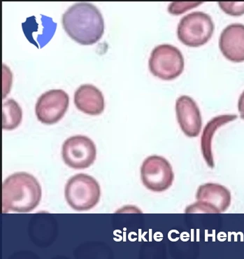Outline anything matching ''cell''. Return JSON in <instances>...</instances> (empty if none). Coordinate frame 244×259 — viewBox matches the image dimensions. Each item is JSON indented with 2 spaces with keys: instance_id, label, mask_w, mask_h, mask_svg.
<instances>
[{
  "instance_id": "6da1fadb",
  "label": "cell",
  "mask_w": 244,
  "mask_h": 259,
  "mask_svg": "<svg viewBox=\"0 0 244 259\" xmlns=\"http://www.w3.org/2000/svg\"><path fill=\"white\" fill-rule=\"evenodd\" d=\"M64 30L70 37L82 45L97 42L105 32V21L99 9L87 3L72 5L62 18Z\"/></svg>"
},
{
  "instance_id": "7a4b0ae2",
  "label": "cell",
  "mask_w": 244,
  "mask_h": 259,
  "mask_svg": "<svg viewBox=\"0 0 244 259\" xmlns=\"http://www.w3.org/2000/svg\"><path fill=\"white\" fill-rule=\"evenodd\" d=\"M41 196V186L33 175L14 173L3 182V212H30L39 205Z\"/></svg>"
},
{
  "instance_id": "3957f363",
  "label": "cell",
  "mask_w": 244,
  "mask_h": 259,
  "mask_svg": "<svg viewBox=\"0 0 244 259\" xmlns=\"http://www.w3.org/2000/svg\"><path fill=\"white\" fill-rule=\"evenodd\" d=\"M65 199L68 205L76 211H87L97 205L101 196L99 183L86 174H77L67 182Z\"/></svg>"
},
{
  "instance_id": "277c9868",
  "label": "cell",
  "mask_w": 244,
  "mask_h": 259,
  "mask_svg": "<svg viewBox=\"0 0 244 259\" xmlns=\"http://www.w3.org/2000/svg\"><path fill=\"white\" fill-rule=\"evenodd\" d=\"M149 67L153 75L165 81H171L181 75L185 61L179 49L165 44L157 46L152 51Z\"/></svg>"
},
{
  "instance_id": "5b68a950",
  "label": "cell",
  "mask_w": 244,
  "mask_h": 259,
  "mask_svg": "<svg viewBox=\"0 0 244 259\" xmlns=\"http://www.w3.org/2000/svg\"><path fill=\"white\" fill-rule=\"evenodd\" d=\"M212 18L204 12H196L182 18L177 27L178 39L189 47H200L210 40L214 32Z\"/></svg>"
},
{
  "instance_id": "8992f818",
  "label": "cell",
  "mask_w": 244,
  "mask_h": 259,
  "mask_svg": "<svg viewBox=\"0 0 244 259\" xmlns=\"http://www.w3.org/2000/svg\"><path fill=\"white\" fill-rule=\"evenodd\" d=\"M197 202L187 207L185 213L225 212L231 205L230 191L220 184L207 183L198 188Z\"/></svg>"
},
{
  "instance_id": "52a82bcc",
  "label": "cell",
  "mask_w": 244,
  "mask_h": 259,
  "mask_svg": "<svg viewBox=\"0 0 244 259\" xmlns=\"http://www.w3.org/2000/svg\"><path fill=\"white\" fill-rule=\"evenodd\" d=\"M142 183L154 192H163L171 187L174 180L172 166L168 160L160 156L145 158L141 167Z\"/></svg>"
},
{
  "instance_id": "ba28073f",
  "label": "cell",
  "mask_w": 244,
  "mask_h": 259,
  "mask_svg": "<svg viewBox=\"0 0 244 259\" xmlns=\"http://www.w3.org/2000/svg\"><path fill=\"white\" fill-rule=\"evenodd\" d=\"M96 156V146L86 136L71 137L65 140L62 148L64 162L72 169L87 168L94 163Z\"/></svg>"
},
{
  "instance_id": "9c48e42d",
  "label": "cell",
  "mask_w": 244,
  "mask_h": 259,
  "mask_svg": "<svg viewBox=\"0 0 244 259\" xmlns=\"http://www.w3.org/2000/svg\"><path fill=\"white\" fill-rule=\"evenodd\" d=\"M68 94L61 89L46 91L36 102L35 113L41 123L53 125L61 121L68 109Z\"/></svg>"
},
{
  "instance_id": "30bf717a",
  "label": "cell",
  "mask_w": 244,
  "mask_h": 259,
  "mask_svg": "<svg viewBox=\"0 0 244 259\" xmlns=\"http://www.w3.org/2000/svg\"><path fill=\"white\" fill-rule=\"evenodd\" d=\"M176 114L181 131L189 138L200 136L202 127V118L199 107L192 98L179 97L176 102Z\"/></svg>"
},
{
  "instance_id": "8fae6325",
  "label": "cell",
  "mask_w": 244,
  "mask_h": 259,
  "mask_svg": "<svg viewBox=\"0 0 244 259\" xmlns=\"http://www.w3.org/2000/svg\"><path fill=\"white\" fill-rule=\"evenodd\" d=\"M219 48L229 61H244V25L234 23L225 27L220 34Z\"/></svg>"
},
{
  "instance_id": "7c38bea8",
  "label": "cell",
  "mask_w": 244,
  "mask_h": 259,
  "mask_svg": "<svg viewBox=\"0 0 244 259\" xmlns=\"http://www.w3.org/2000/svg\"><path fill=\"white\" fill-rule=\"evenodd\" d=\"M74 104L79 110L90 116L101 114L105 108L103 93L91 84L82 85L76 91Z\"/></svg>"
},
{
  "instance_id": "4fadbf2b",
  "label": "cell",
  "mask_w": 244,
  "mask_h": 259,
  "mask_svg": "<svg viewBox=\"0 0 244 259\" xmlns=\"http://www.w3.org/2000/svg\"><path fill=\"white\" fill-rule=\"evenodd\" d=\"M237 117L236 115H220L213 118L204 128L201 138L202 152L205 161L211 168H214L215 166L212 153V140L215 133L219 127L234 121Z\"/></svg>"
},
{
  "instance_id": "5bb4252c",
  "label": "cell",
  "mask_w": 244,
  "mask_h": 259,
  "mask_svg": "<svg viewBox=\"0 0 244 259\" xmlns=\"http://www.w3.org/2000/svg\"><path fill=\"white\" fill-rule=\"evenodd\" d=\"M23 117L21 107L15 100H7L3 105V129L13 131L21 124Z\"/></svg>"
},
{
  "instance_id": "9a60e30c",
  "label": "cell",
  "mask_w": 244,
  "mask_h": 259,
  "mask_svg": "<svg viewBox=\"0 0 244 259\" xmlns=\"http://www.w3.org/2000/svg\"><path fill=\"white\" fill-rule=\"evenodd\" d=\"M220 9L229 15L238 16L244 14L243 3H218Z\"/></svg>"
},
{
  "instance_id": "2e32d148",
  "label": "cell",
  "mask_w": 244,
  "mask_h": 259,
  "mask_svg": "<svg viewBox=\"0 0 244 259\" xmlns=\"http://www.w3.org/2000/svg\"><path fill=\"white\" fill-rule=\"evenodd\" d=\"M202 4V3H172L169 6L168 11L173 15H180Z\"/></svg>"
},
{
  "instance_id": "e0dca14e",
  "label": "cell",
  "mask_w": 244,
  "mask_h": 259,
  "mask_svg": "<svg viewBox=\"0 0 244 259\" xmlns=\"http://www.w3.org/2000/svg\"><path fill=\"white\" fill-rule=\"evenodd\" d=\"M238 109L240 113V116L244 120V91L239 97L238 102Z\"/></svg>"
}]
</instances>
